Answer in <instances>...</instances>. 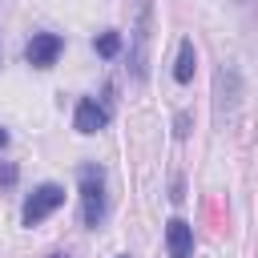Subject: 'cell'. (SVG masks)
Wrapping results in <instances>:
<instances>
[{
  "label": "cell",
  "mask_w": 258,
  "mask_h": 258,
  "mask_svg": "<svg viewBox=\"0 0 258 258\" xmlns=\"http://www.w3.org/2000/svg\"><path fill=\"white\" fill-rule=\"evenodd\" d=\"M60 206H64V189H60L56 181H44V185H36V189L24 198L20 222H24V226H36V222H44L52 210H60Z\"/></svg>",
  "instance_id": "obj_3"
},
{
  "label": "cell",
  "mask_w": 258,
  "mask_h": 258,
  "mask_svg": "<svg viewBox=\"0 0 258 258\" xmlns=\"http://www.w3.org/2000/svg\"><path fill=\"white\" fill-rule=\"evenodd\" d=\"M0 181L12 185V181H16V165H4V169H0Z\"/></svg>",
  "instance_id": "obj_9"
},
{
  "label": "cell",
  "mask_w": 258,
  "mask_h": 258,
  "mask_svg": "<svg viewBox=\"0 0 258 258\" xmlns=\"http://www.w3.org/2000/svg\"><path fill=\"white\" fill-rule=\"evenodd\" d=\"M4 145H8V133H4V129H0V149H4Z\"/></svg>",
  "instance_id": "obj_10"
},
{
  "label": "cell",
  "mask_w": 258,
  "mask_h": 258,
  "mask_svg": "<svg viewBox=\"0 0 258 258\" xmlns=\"http://www.w3.org/2000/svg\"><path fill=\"white\" fill-rule=\"evenodd\" d=\"M194 69H198V48H194V40L185 36V40L177 44V64H173V81H177V85H189V81H194Z\"/></svg>",
  "instance_id": "obj_7"
},
{
  "label": "cell",
  "mask_w": 258,
  "mask_h": 258,
  "mask_svg": "<svg viewBox=\"0 0 258 258\" xmlns=\"http://www.w3.org/2000/svg\"><path fill=\"white\" fill-rule=\"evenodd\" d=\"M117 258H129V254H117Z\"/></svg>",
  "instance_id": "obj_11"
},
{
  "label": "cell",
  "mask_w": 258,
  "mask_h": 258,
  "mask_svg": "<svg viewBox=\"0 0 258 258\" xmlns=\"http://www.w3.org/2000/svg\"><path fill=\"white\" fill-rule=\"evenodd\" d=\"M165 246H169V258H194V226L185 218H169L165 222Z\"/></svg>",
  "instance_id": "obj_5"
},
{
  "label": "cell",
  "mask_w": 258,
  "mask_h": 258,
  "mask_svg": "<svg viewBox=\"0 0 258 258\" xmlns=\"http://www.w3.org/2000/svg\"><path fill=\"white\" fill-rule=\"evenodd\" d=\"M81 218L89 230L105 222V173L97 165H81Z\"/></svg>",
  "instance_id": "obj_2"
},
{
  "label": "cell",
  "mask_w": 258,
  "mask_h": 258,
  "mask_svg": "<svg viewBox=\"0 0 258 258\" xmlns=\"http://www.w3.org/2000/svg\"><path fill=\"white\" fill-rule=\"evenodd\" d=\"M60 48H64V40H60L56 32H36V36L28 40L24 56H28V64H32V69H52V64H56V56H60Z\"/></svg>",
  "instance_id": "obj_4"
},
{
  "label": "cell",
  "mask_w": 258,
  "mask_h": 258,
  "mask_svg": "<svg viewBox=\"0 0 258 258\" xmlns=\"http://www.w3.org/2000/svg\"><path fill=\"white\" fill-rule=\"evenodd\" d=\"M93 48H97L101 56H117V52H121V36H117V32H101V36L93 40Z\"/></svg>",
  "instance_id": "obj_8"
},
{
  "label": "cell",
  "mask_w": 258,
  "mask_h": 258,
  "mask_svg": "<svg viewBox=\"0 0 258 258\" xmlns=\"http://www.w3.org/2000/svg\"><path fill=\"white\" fill-rule=\"evenodd\" d=\"M105 121H109L105 105H97L93 97L77 101V113H73V125H77V133H97V129H105Z\"/></svg>",
  "instance_id": "obj_6"
},
{
  "label": "cell",
  "mask_w": 258,
  "mask_h": 258,
  "mask_svg": "<svg viewBox=\"0 0 258 258\" xmlns=\"http://www.w3.org/2000/svg\"><path fill=\"white\" fill-rule=\"evenodd\" d=\"M129 4H133V48H129V64H133V77L145 81L149 36H153V4L149 0H129Z\"/></svg>",
  "instance_id": "obj_1"
}]
</instances>
